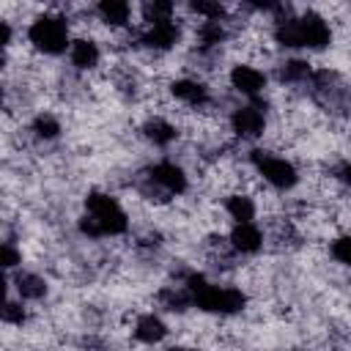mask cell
<instances>
[{"mask_svg": "<svg viewBox=\"0 0 351 351\" xmlns=\"http://www.w3.org/2000/svg\"><path fill=\"white\" fill-rule=\"evenodd\" d=\"M340 178H343V181H346V184L351 186V165H346V167L340 170Z\"/></svg>", "mask_w": 351, "mask_h": 351, "instance_id": "25", "label": "cell"}, {"mask_svg": "<svg viewBox=\"0 0 351 351\" xmlns=\"http://www.w3.org/2000/svg\"><path fill=\"white\" fill-rule=\"evenodd\" d=\"M332 255H335V261L351 266V236H340V239H335V241H332Z\"/></svg>", "mask_w": 351, "mask_h": 351, "instance_id": "19", "label": "cell"}, {"mask_svg": "<svg viewBox=\"0 0 351 351\" xmlns=\"http://www.w3.org/2000/svg\"><path fill=\"white\" fill-rule=\"evenodd\" d=\"M71 63L77 69H93L99 63V47L90 41V38H77L71 41Z\"/></svg>", "mask_w": 351, "mask_h": 351, "instance_id": "12", "label": "cell"}, {"mask_svg": "<svg viewBox=\"0 0 351 351\" xmlns=\"http://www.w3.org/2000/svg\"><path fill=\"white\" fill-rule=\"evenodd\" d=\"M230 82H233V88L239 90V93H247V96H255V93H261L263 90V85H266V77L258 71V69H252V66H233V71H230Z\"/></svg>", "mask_w": 351, "mask_h": 351, "instance_id": "8", "label": "cell"}, {"mask_svg": "<svg viewBox=\"0 0 351 351\" xmlns=\"http://www.w3.org/2000/svg\"><path fill=\"white\" fill-rule=\"evenodd\" d=\"M225 208H228V214L236 219V225L252 222V217H255V203H252L247 195H230L228 203H225Z\"/></svg>", "mask_w": 351, "mask_h": 351, "instance_id": "16", "label": "cell"}, {"mask_svg": "<svg viewBox=\"0 0 351 351\" xmlns=\"http://www.w3.org/2000/svg\"><path fill=\"white\" fill-rule=\"evenodd\" d=\"M88 217L80 222L82 233L88 236H115L126 230V214L118 206L115 197L104 195V192H90L85 200Z\"/></svg>", "mask_w": 351, "mask_h": 351, "instance_id": "1", "label": "cell"}, {"mask_svg": "<svg viewBox=\"0 0 351 351\" xmlns=\"http://www.w3.org/2000/svg\"><path fill=\"white\" fill-rule=\"evenodd\" d=\"M230 244L239 250V252H258L261 244H263V233L258 230V225L252 222H241L233 228L230 233Z\"/></svg>", "mask_w": 351, "mask_h": 351, "instance_id": "10", "label": "cell"}, {"mask_svg": "<svg viewBox=\"0 0 351 351\" xmlns=\"http://www.w3.org/2000/svg\"><path fill=\"white\" fill-rule=\"evenodd\" d=\"M165 335H167V326H165V321H162L159 315H154V313L140 315L137 324H134V337H137L140 343H159Z\"/></svg>", "mask_w": 351, "mask_h": 351, "instance_id": "11", "label": "cell"}, {"mask_svg": "<svg viewBox=\"0 0 351 351\" xmlns=\"http://www.w3.org/2000/svg\"><path fill=\"white\" fill-rule=\"evenodd\" d=\"M230 123H233V132L239 137H258L263 132V126H266V118H263V112L258 107L247 104V107H239L233 112Z\"/></svg>", "mask_w": 351, "mask_h": 351, "instance_id": "7", "label": "cell"}, {"mask_svg": "<svg viewBox=\"0 0 351 351\" xmlns=\"http://www.w3.org/2000/svg\"><path fill=\"white\" fill-rule=\"evenodd\" d=\"M33 132H36L38 137H44V140H52V137L60 134V123H58L52 115L41 112V115H36V121H33Z\"/></svg>", "mask_w": 351, "mask_h": 351, "instance_id": "18", "label": "cell"}, {"mask_svg": "<svg viewBox=\"0 0 351 351\" xmlns=\"http://www.w3.org/2000/svg\"><path fill=\"white\" fill-rule=\"evenodd\" d=\"M222 38H225V30H222L219 22H206V25L200 27V41H203V44H219Z\"/></svg>", "mask_w": 351, "mask_h": 351, "instance_id": "20", "label": "cell"}, {"mask_svg": "<svg viewBox=\"0 0 351 351\" xmlns=\"http://www.w3.org/2000/svg\"><path fill=\"white\" fill-rule=\"evenodd\" d=\"M3 321H8V324H22V321H25V310H22V304H16V302H5V307H3Z\"/></svg>", "mask_w": 351, "mask_h": 351, "instance_id": "23", "label": "cell"}, {"mask_svg": "<svg viewBox=\"0 0 351 351\" xmlns=\"http://www.w3.org/2000/svg\"><path fill=\"white\" fill-rule=\"evenodd\" d=\"M296 27H299V44L302 47H310V49H321L329 44L332 33H329V25L318 16V14H304L296 19Z\"/></svg>", "mask_w": 351, "mask_h": 351, "instance_id": "5", "label": "cell"}, {"mask_svg": "<svg viewBox=\"0 0 351 351\" xmlns=\"http://www.w3.org/2000/svg\"><path fill=\"white\" fill-rule=\"evenodd\" d=\"M252 162L258 165L261 176L277 186V189H291L296 184V167L285 159H277V156H266L263 151H252Z\"/></svg>", "mask_w": 351, "mask_h": 351, "instance_id": "4", "label": "cell"}, {"mask_svg": "<svg viewBox=\"0 0 351 351\" xmlns=\"http://www.w3.org/2000/svg\"><path fill=\"white\" fill-rule=\"evenodd\" d=\"M176 351H186V348H176Z\"/></svg>", "mask_w": 351, "mask_h": 351, "instance_id": "26", "label": "cell"}, {"mask_svg": "<svg viewBox=\"0 0 351 351\" xmlns=\"http://www.w3.org/2000/svg\"><path fill=\"white\" fill-rule=\"evenodd\" d=\"M0 261H3L5 269H14V266L19 263V252H16L11 244H3V250H0Z\"/></svg>", "mask_w": 351, "mask_h": 351, "instance_id": "24", "label": "cell"}, {"mask_svg": "<svg viewBox=\"0 0 351 351\" xmlns=\"http://www.w3.org/2000/svg\"><path fill=\"white\" fill-rule=\"evenodd\" d=\"M173 96L181 99L184 104L197 107V104H206L208 90H206V85H200L195 80H178V82H173Z\"/></svg>", "mask_w": 351, "mask_h": 351, "instance_id": "13", "label": "cell"}, {"mask_svg": "<svg viewBox=\"0 0 351 351\" xmlns=\"http://www.w3.org/2000/svg\"><path fill=\"white\" fill-rule=\"evenodd\" d=\"M16 291L22 299H41L47 293V285L38 274H19L16 277Z\"/></svg>", "mask_w": 351, "mask_h": 351, "instance_id": "17", "label": "cell"}, {"mask_svg": "<svg viewBox=\"0 0 351 351\" xmlns=\"http://www.w3.org/2000/svg\"><path fill=\"white\" fill-rule=\"evenodd\" d=\"M27 38L36 49L47 52V55H60L69 44V27L60 16H52V14H44L38 16L30 30H27Z\"/></svg>", "mask_w": 351, "mask_h": 351, "instance_id": "3", "label": "cell"}, {"mask_svg": "<svg viewBox=\"0 0 351 351\" xmlns=\"http://www.w3.org/2000/svg\"><path fill=\"white\" fill-rule=\"evenodd\" d=\"M307 63L304 60H291V63H285V69H282V80H302V77H307Z\"/></svg>", "mask_w": 351, "mask_h": 351, "instance_id": "22", "label": "cell"}, {"mask_svg": "<svg viewBox=\"0 0 351 351\" xmlns=\"http://www.w3.org/2000/svg\"><path fill=\"white\" fill-rule=\"evenodd\" d=\"M176 41H178V27H176L173 19L151 22V27L145 33V44L148 47H154V49H170Z\"/></svg>", "mask_w": 351, "mask_h": 351, "instance_id": "9", "label": "cell"}, {"mask_svg": "<svg viewBox=\"0 0 351 351\" xmlns=\"http://www.w3.org/2000/svg\"><path fill=\"white\" fill-rule=\"evenodd\" d=\"M192 8L197 11V14H203L208 22H214V19H219L222 16V5L219 3H208V0H197V3H192Z\"/></svg>", "mask_w": 351, "mask_h": 351, "instance_id": "21", "label": "cell"}, {"mask_svg": "<svg viewBox=\"0 0 351 351\" xmlns=\"http://www.w3.org/2000/svg\"><path fill=\"white\" fill-rule=\"evenodd\" d=\"M143 134H145L151 143H156V145H167V143L176 140V126L167 123V121H162V118H151V121L143 126Z\"/></svg>", "mask_w": 351, "mask_h": 351, "instance_id": "15", "label": "cell"}, {"mask_svg": "<svg viewBox=\"0 0 351 351\" xmlns=\"http://www.w3.org/2000/svg\"><path fill=\"white\" fill-rule=\"evenodd\" d=\"M189 293H192V302L206 310V313H239L244 307V293L236 291V288H219V285H211L206 282L200 274H192L189 277Z\"/></svg>", "mask_w": 351, "mask_h": 351, "instance_id": "2", "label": "cell"}, {"mask_svg": "<svg viewBox=\"0 0 351 351\" xmlns=\"http://www.w3.org/2000/svg\"><path fill=\"white\" fill-rule=\"evenodd\" d=\"M129 3H123V0H101L99 3V16L107 22V25H115V27H121V25H126L129 22Z\"/></svg>", "mask_w": 351, "mask_h": 351, "instance_id": "14", "label": "cell"}, {"mask_svg": "<svg viewBox=\"0 0 351 351\" xmlns=\"http://www.w3.org/2000/svg\"><path fill=\"white\" fill-rule=\"evenodd\" d=\"M151 181L154 184H159L165 192H170V195H181L184 189H186V176H184V170L178 167V165H173V162H159V165H154L151 167Z\"/></svg>", "mask_w": 351, "mask_h": 351, "instance_id": "6", "label": "cell"}]
</instances>
